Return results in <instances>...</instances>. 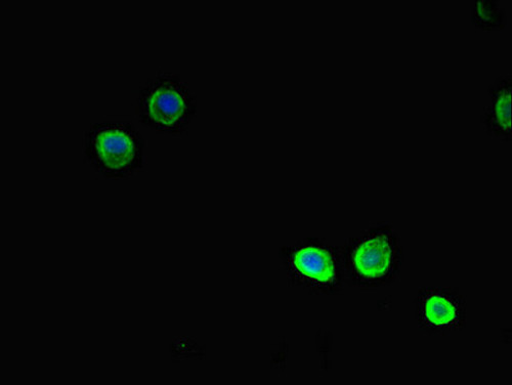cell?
Instances as JSON below:
<instances>
[{"label": "cell", "mask_w": 512, "mask_h": 385, "mask_svg": "<svg viewBox=\"0 0 512 385\" xmlns=\"http://www.w3.org/2000/svg\"><path fill=\"white\" fill-rule=\"evenodd\" d=\"M146 142L130 121L93 124L83 137V159L96 174L110 181L136 176L145 163Z\"/></svg>", "instance_id": "obj_1"}, {"label": "cell", "mask_w": 512, "mask_h": 385, "mask_svg": "<svg viewBox=\"0 0 512 385\" xmlns=\"http://www.w3.org/2000/svg\"><path fill=\"white\" fill-rule=\"evenodd\" d=\"M197 98L181 75L158 71L137 92L136 114L152 132L185 135L197 114Z\"/></svg>", "instance_id": "obj_2"}, {"label": "cell", "mask_w": 512, "mask_h": 385, "mask_svg": "<svg viewBox=\"0 0 512 385\" xmlns=\"http://www.w3.org/2000/svg\"><path fill=\"white\" fill-rule=\"evenodd\" d=\"M490 105L484 108L481 124L492 139L511 143L512 76L501 74L489 85Z\"/></svg>", "instance_id": "obj_3"}, {"label": "cell", "mask_w": 512, "mask_h": 385, "mask_svg": "<svg viewBox=\"0 0 512 385\" xmlns=\"http://www.w3.org/2000/svg\"><path fill=\"white\" fill-rule=\"evenodd\" d=\"M392 261V248L386 236L377 235L361 243L354 254L355 267L365 278H378L386 273Z\"/></svg>", "instance_id": "obj_4"}, {"label": "cell", "mask_w": 512, "mask_h": 385, "mask_svg": "<svg viewBox=\"0 0 512 385\" xmlns=\"http://www.w3.org/2000/svg\"><path fill=\"white\" fill-rule=\"evenodd\" d=\"M293 262L298 271L318 282H330L335 274L331 256L318 247L301 249L295 254Z\"/></svg>", "instance_id": "obj_5"}, {"label": "cell", "mask_w": 512, "mask_h": 385, "mask_svg": "<svg viewBox=\"0 0 512 385\" xmlns=\"http://www.w3.org/2000/svg\"><path fill=\"white\" fill-rule=\"evenodd\" d=\"M471 23L486 32L503 30L507 23V12L497 0H474L469 3Z\"/></svg>", "instance_id": "obj_6"}, {"label": "cell", "mask_w": 512, "mask_h": 385, "mask_svg": "<svg viewBox=\"0 0 512 385\" xmlns=\"http://www.w3.org/2000/svg\"><path fill=\"white\" fill-rule=\"evenodd\" d=\"M425 314L432 323L444 325L454 320L455 309L446 299L432 297L426 303Z\"/></svg>", "instance_id": "obj_7"}]
</instances>
